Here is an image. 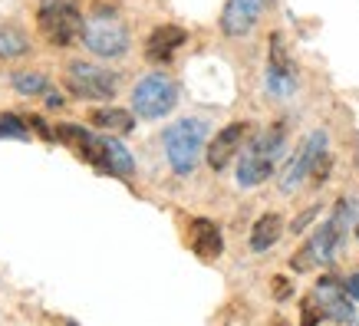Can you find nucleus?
<instances>
[{"label": "nucleus", "mask_w": 359, "mask_h": 326, "mask_svg": "<svg viewBox=\"0 0 359 326\" xmlns=\"http://www.w3.org/2000/svg\"><path fill=\"white\" fill-rule=\"evenodd\" d=\"M30 53V40L27 33L11 27V23H0V60H17V56Z\"/></svg>", "instance_id": "obj_16"}, {"label": "nucleus", "mask_w": 359, "mask_h": 326, "mask_svg": "<svg viewBox=\"0 0 359 326\" xmlns=\"http://www.w3.org/2000/svg\"><path fill=\"white\" fill-rule=\"evenodd\" d=\"M346 228H349V205L346 201H337L333 215L320 224V231L306 240V247L290 261L294 271H313V267H323V264L333 261L343 238H346Z\"/></svg>", "instance_id": "obj_4"}, {"label": "nucleus", "mask_w": 359, "mask_h": 326, "mask_svg": "<svg viewBox=\"0 0 359 326\" xmlns=\"http://www.w3.org/2000/svg\"><path fill=\"white\" fill-rule=\"evenodd\" d=\"M89 119H93V125H96V129L122 132V135L135 129V119H132V112H126V109H96Z\"/></svg>", "instance_id": "obj_17"}, {"label": "nucleus", "mask_w": 359, "mask_h": 326, "mask_svg": "<svg viewBox=\"0 0 359 326\" xmlns=\"http://www.w3.org/2000/svg\"><path fill=\"white\" fill-rule=\"evenodd\" d=\"M66 89L73 93L76 99H93V102H102V99H112L119 93V76L106 69V66H93V63H76L66 66V76H63Z\"/></svg>", "instance_id": "obj_8"}, {"label": "nucleus", "mask_w": 359, "mask_h": 326, "mask_svg": "<svg viewBox=\"0 0 359 326\" xmlns=\"http://www.w3.org/2000/svg\"><path fill=\"white\" fill-rule=\"evenodd\" d=\"M346 294L353 297V300H359V273H353V277H346Z\"/></svg>", "instance_id": "obj_21"}, {"label": "nucleus", "mask_w": 359, "mask_h": 326, "mask_svg": "<svg viewBox=\"0 0 359 326\" xmlns=\"http://www.w3.org/2000/svg\"><path fill=\"white\" fill-rule=\"evenodd\" d=\"M316 300H320V313L327 316V320H339V323H349V320H356L353 313V297L346 294V283H339L337 277H320L316 283Z\"/></svg>", "instance_id": "obj_12"}, {"label": "nucleus", "mask_w": 359, "mask_h": 326, "mask_svg": "<svg viewBox=\"0 0 359 326\" xmlns=\"http://www.w3.org/2000/svg\"><path fill=\"white\" fill-rule=\"evenodd\" d=\"M310 217H316V208H310V211H304V215L297 217V221H294V224H290V228H294L297 234H300V231L306 228V221H310Z\"/></svg>", "instance_id": "obj_20"}, {"label": "nucleus", "mask_w": 359, "mask_h": 326, "mask_svg": "<svg viewBox=\"0 0 359 326\" xmlns=\"http://www.w3.org/2000/svg\"><path fill=\"white\" fill-rule=\"evenodd\" d=\"M283 142H287V125L277 122L271 129H264L257 139L250 142L244 155H241V165H238V185L241 188H254L267 182L277 168V158L283 152Z\"/></svg>", "instance_id": "obj_1"}, {"label": "nucleus", "mask_w": 359, "mask_h": 326, "mask_svg": "<svg viewBox=\"0 0 359 326\" xmlns=\"http://www.w3.org/2000/svg\"><path fill=\"white\" fill-rule=\"evenodd\" d=\"M11 83L20 96H43V93H50V79L43 73H13Z\"/></svg>", "instance_id": "obj_18"}, {"label": "nucleus", "mask_w": 359, "mask_h": 326, "mask_svg": "<svg viewBox=\"0 0 359 326\" xmlns=\"http://www.w3.org/2000/svg\"><path fill=\"white\" fill-rule=\"evenodd\" d=\"M188 40V30L185 27H175V23H162V27H155L149 33V40H145V56L152 60V63H168Z\"/></svg>", "instance_id": "obj_14"}, {"label": "nucleus", "mask_w": 359, "mask_h": 326, "mask_svg": "<svg viewBox=\"0 0 359 326\" xmlns=\"http://www.w3.org/2000/svg\"><path fill=\"white\" fill-rule=\"evenodd\" d=\"M165 158L175 175H191L201 162V152L208 149V125L201 119H178L162 135Z\"/></svg>", "instance_id": "obj_2"}, {"label": "nucleus", "mask_w": 359, "mask_h": 326, "mask_svg": "<svg viewBox=\"0 0 359 326\" xmlns=\"http://www.w3.org/2000/svg\"><path fill=\"white\" fill-rule=\"evenodd\" d=\"M188 244L201 261H218L224 254V238H221V228L211 221V217H191L188 221Z\"/></svg>", "instance_id": "obj_13"}, {"label": "nucleus", "mask_w": 359, "mask_h": 326, "mask_svg": "<svg viewBox=\"0 0 359 326\" xmlns=\"http://www.w3.org/2000/svg\"><path fill=\"white\" fill-rule=\"evenodd\" d=\"M244 139H248V122H231V125H224L215 139L208 142V149H205L208 165H211L215 172H224L231 165V158L241 152Z\"/></svg>", "instance_id": "obj_11"}, {"label": "nucleus", "mask_w": 359, "mask_h": 326, "mask_svg": "<svg viewBox=\"0 0 359 326\" xmlns=\"http://www.w3.org/2000/svg\"><path fill=\"white\" fill-rule=\"evenodd\" d=\"M36 27L50 46H73L83 40L86 20L76 0H40L36 7Z\"/></svg>", "instance_id": "obj_5"}, {"label": "nucleus", "mask_w": 359, "mask_h": 326, "mask_svg": "<svg viewBox=\"0 0 359 326\" xmlns=\"http://www.w3.org/2000/svg\"><path fill=\"white\" fill-rule=\"evenodd\" d=\"M0 139H30V122L17 112H0Z\"/></svg>", "instance_id": "obj_19"}, {"label": "nucleus", "mask_w": 359, "mask_h": 326, "mask_svg": "<svg viewBox=\"0 0 359 326\" xmlns=\"http://www.w3.org/2000/svg\"><path fill=\"white\" fill-rule=\"evenodd\" d=\"M129 27L122 23L119 13L112 11H93L83 30V46L89 53L102 56V60H116V56L129 53Z\"/></svg>", "instance_id": "obj_6"}, {"label": "nucleus", "mask_w": 359, "mask_h": 326, "mask_svg": "<svg viewBox=\"0 0 359 326\" xmlns=\"http://www.w3.org/2000/svg\"><path fill=\"white\" fill-rule=\"evenodd\" d=\"M283 234V217L277 211H267V215L257 217V224L250 228V250L254 254H264V250H271Z\"/></svg>", "instance_id": "obj_15"}, {"label": "nucleus", "mask_w": 359, "mask_h": 326, "mask_svg": "<svg viewBox=\"0 0 359 326\" xmlns=\"http://www.w3.org/2000/svg\"><path fill=\"white\" fill-rule=\"evenodd\" d=\"M327 145H330V135L327 129H313L310 135L304 139V145L297 149V155L287 162L280 175V191H297V188L304 185L306 178H313V182H323L330 172V155H327Z\"/></svg>", "instance_id": "obj_3"}, {"label": "nucleus", "mask_w": 359, "mask_h": 326, "mask_svg": "<svg viewBox=\"0 0 359 326\" xmlns=\"http://www.w3.org/2000/svg\"><path fill=\"white\" fill-rule=\"evenodd\" d=\"M267 4L271 0H228L224 11H221V30H224V36H231V40L248 36L257 27V20L264 17Z\"/></svg>", "instance_id": "obj_10"}, {"label": "nucleus", "mask_w": 359, "mask_h": 326, "mask_svg": "<svg viewBox=\"0 0 359 326\" xmlns=\"http://www.w3.org/2000/svg\"><path fill=\"white\" fill-rule=\"evenodd\" d=\"M267 93L273 99H290L297 93V69L287 53L280 33L271 36V53H267Z\"/></svg>", "instance_id": "obj_9"}, {"label": "nucleus", "mask_w": 359, "mask_h": 326, "mask_svg": "<svg viewBox=\"0 0 359 326\" xmlns=\"http://www.w3.org/2000/svg\"><path fill=\"white\" fill-rule=\"evenodd\" d=\"M178 106V83L165 73H149L132 89V112L139 119H162Z\"/></svg>", "instance_id": "obj_7"}]
</instances>
